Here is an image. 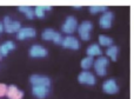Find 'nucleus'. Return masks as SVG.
<instances>
[{"instance_id": "nucleus-1", "label": "nucleus", "mask_w": 134, "mask_h": 99, "mask_svg": "<svg viewBox=\"0 0 134 99\" xmlns=\"http://www.w3.org/2000/svg\"><path fill=\"white\" fill-rule=\"evenodd\" d=\"M93 30V24L91 21L86 20V21H82L80 25L78 26V33L80 35V38L85 41L91 39V32Z\"/></svg>"}, {"instance_id": "nucleus-2", "label": "nucleus", "mask_w": 134, "mask_h": 99, "mask_svg": "<svg viewBox=\"0 0 134 99\" xmlns=\"http://www.w3.org/2000/svg\"><path fill=\"white\" fill-rule=\"evenodd\" d=\"M108 62L109 61L106 57H99L97 60H94L93 66H94V70H95V72H97L98 76H100V77L106 76Z\"/></svg>"}, {"instance_id": "nucleus-3", "label": "nucleus", "mask_w": 134, "mask_h": 99, "mask_svg": "<svg viewBox=\"0 0 134 99\" xmlns=\"http://www.w3.org/2000/svg\"><path fill=\"white\" fill-rule=\"evenodd\" d=\"M76 28H78V21H76L75 17H73V15L67 17L65 23H64L63 26H61L63 32L67 33V34H72V33H74L76 31Z\"/></svg>"}, {"instance_id": "nucleus-4", "label": "nucleus", "mask_w": 134, "mask_h": 99, "mask_svg": "<svg viewBox=\"0 0 134 99\" xmlns=\"http://www.w3.org/2000/svg\"><path fill=\"white\" fill-rule=\"evenodd\" d=\"M2 25H4V31H6L7 33H15V32L18 33V31L21 28V24L15 20L12 21L8 15H6L4 18Z\"/></svg>"}, {"instance_id": "nucleus-5", "label": "nucleus", "mask_w": 134, "mask_h": 99, "mask_svg": "<svg viewBox=\"0 0 134 99\" xmlns=\"http://www.w3.org/2000/svg\"><path fill=\"white\" fill-rule=\"evenodd\" d=\"M113 19H114V14L113 12L111 11H106L104 12L101 17L99 19V25L101 28L104 30H108V28L112 27V23H113Z\"/></svg>"}, {"instance_id": "nucleus-6", "label": "nucleus", "mask_w": 134, "mask_h": 99, "mask_svg": "<svg viewBox=\"0 0 134 99\" xmlns=\"http://www.w3.org/2000/svg\"><path fill=\"white\" fill-rule=\"evenodd\" d=\"M78 80L80 84H85V85H95L97 79L95 76L90 71H82L80 74L78 76Z\"/></svg>"}, {"instance_id": "nucleus-7", "label": "nucleus", "mask_w": 134, "mask_h": 99, "mask_svg": "<svg viewBox=\"0 0 134 99\" xmlns=\"http://www.w3.org/2000/svg\"><path fill=\"white\" fill-rule=\"evenodd\" d=\"M30 81L33 86H46V87H49V85H51V79L48 77L39 76V74L31 76Z\"/></svg>"}, {"instance_id": "nucleus-8", "label": "nucleus", "mask_w": 134, "mask_h": 99, "mask_svg": "<svg viewBox=\"0 0 134 99\" xmlns=\"http://www.w3.org/2000/svg\"><path fill=\"white\" fill-rule=\"evenodd\" d=\"M102 91L107 95H115L119 92V85L114 79H108L102 84Z\"/></svg>"}, {"instance_id": "nucleus-9", "label": "nucleus", "mask_w": 134, "mask_h": 99, "mask_svg": "<svg viewBox=\"0 0 134 99\" xmlns=\"http://www.w3.org/2000/svg\"><path fill=\"white\" fill-rule=\"evenodd\" d=\"M61 46L65 49H71V50H79L80 49V44H79L78 39L73 35H67L66 38H64L61 41Z\"/></svg>"}, {"instance_id": "nucleus-10", "label": "nucleus", "mask_w": 134, "mask_h": 99, "mask_svg": "<svg viewBox=\"0 0 134 99\" xmlns=\"http://www.w3.org/2000/svg\"><path fill=\"white\" fill-rule=\"evenodd\" d=\"M28 53H30V57L32 58H45L48 54V51L41 45H33Z\"/></svg>"}, {"instance_id": "nucleus-11", "label": "nucleus", "mask_w": 134, "mask_h": 99, "mask_svg": "<svg viewBox=\"0 0 134 99\" xmlns=\"http://www.w3.org/2000/svg\"><path fill=\"white\" fill-rule=\"evenodd\" d=\"M37 35V31L34 30L33 27H24L20 28L16 33V38L19 40H25L28 39V38H34Z\"/></svg>"}, {"instance_id": "nucleus-12", "label": "nucleus", "mask_w": 134, "mask_h": 99, "mask_svg": "<svg viewBox=\"0 0 134 99\" xmlns=\"http://www.w3.org/2000/svg\"><path fill=\"white\" fill-rule=\"evenodd\" d=\"M6 97L8 99H23L24 92L21 90H19L15 85H11V86H7Z\"/></svg>"}, {"instance_id": "nucleus-13", "label": "nucleus", "mask_w": 134, "mask_h": 99, "mask_svg": "<svg viewBox=\"0 0 134 99\" xmlns=\"http://www.w3.org/2000/svg\"><path fill=\"white\" fill-rule=\"evenodd\" d=\"M32 93L34 97L44 99L48 96L49 93V87H46V86H33L32 87Z\"/></svg>"}, {"instance_id": "nucleus-14", "label": "nucleus", "mask_w": 134, "mask_h": 99, "mask_svg": "<svg viewBox=\"0 0 134 99\" xmlns=\"http://www.w3.org/2000/svg\"><path fill=\"white\" fill-rule=\"evenodd\" d=\"M15 49V44L13 41H6L2 45H0V55L1 57H6L9 53V51H13Z\"/></svg>"}, {"instance_id": "nucleus-15", "label": "nucleus", "mask_w": 134, "mask_h": 99, "mask_svg": "<svg viewBox=\"0 0 134 99\" xmlns=\"http://www.w3.org/2000/svg\"><path fill=\"white\" fill-rule=\"evenodd\" d=\"M86 53H87L88 57H95V55H101L102 51L100 49V46L98 44H92L91 46L87 47V50H86Z\"/></svg>"}, {"instance_id": "nucleus-16", "label": "nucleus", "mask_w": 134, "mask_h": 99, "mask_svg": "<svg viewBox=\"0 0 134 99\" xmlns=\"http://www.w3.org/2000/svg\"><path fill=\"white\" fill-rule=\"evenodd\" d=\"M106 54L107 57H109L113 61H115L116 59H118V54H119V47L118 46H114V45H112V46L107 47L106 50Z\"/></svg>"}, {"instance_id": "nucleus-17", "label": "nucleus", "mask_w": 134, "mask_h": 99, "mask_svg": "<svg viewBox=\"0 0 134 99\" xmlns=\"http://www.w3.org/2000/svg\"><path fill=\"white\" fill-rule=\"evenodd\" d=\"M106 46V47H109L113 45V39L111 37H107V35H99V46Z\"/></svg>"}, {"instance_id": "nucleus-18", "label": "nucleus", "mask_w": 134, "mask_h": 99, "mask_svg": "<svg viewBox=\"0 0 134 99\" xmlns=\"http://www.w3.org/2000/svg\"><path fill=\"white\" fill-rule=\"evenodd\" d=\"M55 33L57 32L54 30H52V28H46V30H45L44 32L41 33V38L44 40H47V41H49V40H53Z\"/></svg>"}, {"instance_id": "nucleus-19", "label": "nucleus", "mask_w": 134, "mask_h": 99, "mask_svg": "<svg viewBox=\"0 0 134 99\" xmlns=\"http://www.w3.org/2000/svg\"><path fill=\"white\" fill-rule=\"evenodd\" d=\"M93 62H94V58L86 57V58H83V59L81 60V67H82L85 71H87V70H90L91 67L93 66Z\"/></svg>"}, {"instance_id": "nucleus-20", "label": "nucleus", "mask_w": 134, "mask_h": 99, "mask_svg": "<svg viewBox=\"0 0 134 99\" xmlns=\"http://www.w3.org/2000/svg\"><path fill=\"white\" fill-rule=\"evenodd\" d=\"M19 11L23 12V13L27 17V19H33L34 18V12H33V8H31V7H28V6H19Z\"/></svg>"}, {"instance_id": "nucleus-21", "label": "nucleus", "mask_w": 134, "mask_h": 99, "mask_svg": "<svg viewBox=\"0 0 134 99\" xmlns=\"http://www.w3.org/2000/svg\"><path fill=\"white\" fill-rule=\"evenodd\" d=\"M107 7L106 6H91L90 7V12L92 14H97L100 13V12H106Z\"/></svg>"}, {"instance_id": "nucleus-22", "label": "nucleus", "mask_w": 134, "mask_h": 99, "mask_svg": "<svg viewBox=\"0 0 134 99\" xmlns=\"http://www.w3.org/2000/svg\"><path fill=\"white\" fill-rule=\"evenodd\" d=\"M33 12H34V17H38L40 19H42L45 17V11L41 8V6H37L33 9Z\"/></svg>"}, {"instance_id": "nucleus-23", "label": "nucleus", "mask_w": 134, "mask_h": 99, "mask_svg": "<svg viewBox=\"0 0 134 99\" xmlns=\"http://www.w3.org/2000/svg\"><path fill=\"white\" fill-rule=\"evenodd\" d=\"M52 41H53L54 44H57V45H61V41H63V37H61V34H60V33H58V32H57Z\"/></svg>"}, {"instance_id": "nucleus-24", "label": "nucleus", "mask_w": 134, "mask_h": 99, "mask_svg": "<svg viewBox=\"0 0 134 99\" xmlns=\"http://www.w3.org/2000/svg\"><path fill=\"white\" fill-rule=\"evenodd\" d=\"M6 92H7V85L0 83V98L5 97V96H6Z\"/></svg>"}, {"instance_id": "nucleus-25", "label": "nucleus", "mask_w": 134, "mask_h": 99, "mask_svg": "<svg viewBox=\"0 0 134 99\" xmlns=\"http://www.w3.org/2000/svg\"><path fill=\"white\" fill-rule=\"evenodd\" d=\"M41 8L44 9L45 12H46V11H51V9H52V7H51V6H41Z\"/></svg>"}, {"instance_id": "nucleus-26", "label": "nucleus", "mask_w": 134, "mask_h": 99, "mask_svg": "<svg viewBox=\"0 0 134 99\" xmlns=\"http://www.w3.org/2000/svg\"><path fill=\"white\" fill-rule=\"evenodd\" d=\"M4 32V25H2V23L0 21V33Z\"/></svg>"}, {"instance_id": "nucleus-27", "label": "nucleus", "mask_w": 134, "mask_h": 99, "mask_svg": "<svg viewBox=\"0 0 134 99\" xmlns=\"http://www.w3.org/2000/svg\"><path fill=\"white\" fill-rule=\"evenodd\" d=\"M1 58H2V57H1V55H0V60H1Z\"/></svg>"}]
</instances>
